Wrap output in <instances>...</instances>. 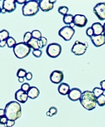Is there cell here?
Returning a JSON list of instances; mask_svg holds the SVG:
<instances>
[{"label":"cell","mask_w":105,"mask_h":127,"mask_svg":"<svg viewBox=\"0 0 105 127\" xmlns=\"http://www.w3.org/2000/svg\"><path fill=\"white\" fill-rule=\"evenodd\" d=\"M48 111L50 113V117H52L53 116L56 115L58 112V110L55 107H51L49 109Z\"/></svg>","instance_id":"obj_29"},{"label":"cell","mask_w":105,"mask_h":127,"mask_svg":"<svg viewBox=\"0 0 105 127\" xmlns=\"http://www.w3.org/2000/svg\"><path fill=\"white\" fill-rule=\"evenodd\" d=\"M39 3L35 0L27 1L22 7V14L25 16H32L35 15L39 12Z\"/></svg>","instance_id":"obj_3"},{"label":"cell","mask_w":105,"mask_h":127,"mask_svg":"<svg viewBox=\"0 0 105 127\" xmlns=\"http://www.w3.org/2000/svg\"><path fill=\"white\" fill-rule=\"evenodd\" d=\"M74 15L71 14H67L63 16V22L67 25H69L73 22Z\"/></svg>","instance_id":"obj_20"},{"label":"cell","mask_w":105,"mask_h":127,"mask_svg":"<svg viewBox=\"0 0 105 127\" xmlns=\"http://www.w3.org/2000/svg\"><path fill=\"white\" fill-rule=\"evenodd\" d=\"M40 40L42 41V43H43V45H44V47H45V46H46V45H47L48 41H47V39H46V37L42 36V37L41 38V39H40Z\"/></svg>","instance_id":"obj_36"},{"label":"cell","mask_w":105,"mask_h":127,"mask_svg":"<svg viewBox=\"0 0 105 127\" xmlns=\"http://www.w3.org/2000/svg\"><path fill=\"white\" fill-rule=\"evenodd\" d=\"M8 121L7 118L5 116H3L0 118V125H5Z\"/></svg>","instance_id":"obj_34"},{"label":"cell","mask_w":105,"mask_h":127,"mask_svg":"<svg viewBox=\"0 0 105 127\" xmlns=\"http://www.w3.org/2000/svg\"><path fill=\"white\" fill-rule=\"evenodd\" d=\"M6 44H7V43H6V40L0 41V47H1V48L5 47V45Z\"/></svg>","instance_id":"obj_38"},{"label":"cell","mask_w":105,"mask_h":127,"mask_svg":"<svg viewBox=\"0 0 105 127\" xmlns=\"http://www.w3.org/2000/svg\"><path fill=\"white\" fill-rule=\"evenodd\" d=\"M18 81L20 83H23L24 81V78H19L18 79Z\"/></svg>","instance_id":"obj_42"},{"label":"cell","mask_w":105,"mask_h":127,"mask_svg":"<svg viewBox=\"0 0 105 127\" xmlns=\"http://www.w3.org/2000/svg\"><path fill=\"white\" fill-rule=\"evenodd\" d=\"M94 14L100 21L105 20V2L97 3L93 8Z\"/></svg>","instance_id":"obj_8"},{"label":"cell","mask_w":105,"mask_h":127,"mask_svg":"<svg viewBox=\"0 0 105 127\" xmlns=\"http://www.w3.org/2000/svg\"><path fill=\"white\" fill-rule=\"evenodd\" d=\"M5 116L8 120L16 121L22 116V108L19 102L15 101L7 103L5 109Z\"/></svg>","instance_id":"obj_1"},{"label":"cell","mask_w":105,"mask_h":127,"mask_svg":"<svg viewBox=\"0 0 105 127\" xmlns=\"http://www.w3.org/2000/svg\"><path fill=\"white\" fill-rule=\"evenodd\" d=\"M91 28L94 31V35L103 34L104 26L99 22H95L92 24Z\"/></svg>","instance_id":"obj_16"},{"label":"cell","mask_w":105,"mask_h":127,"mask_svg":"<svg viewBox=\"0 0 105 127\" xmlns=\"http://www.w3.org/2000/svg\"><path fill=\"white\" fill-rule=\"evenodd\" d=\"M1 7H0V13H1Z\"/></svg>","instance_id":"obj_47"},{"label":"cell","mask_w":105,"mask_h":127,"mask_svg":"<svg viewBox=\"0 0 105 127\" xmlns=\"http://www.w3.org/2000/svg\"><path fill=\"white\" fill-rule=\"evenodd\" d=\"M15 125V121H12L8 120L7 123L4 125L5 127H12Z\"/></svg>","instance_id":"obj_33"},{"label":"cell","mask_w":105,"mask_h":127,"mask_svg":"<svg viewBox=\"0 0 105 127\" xmlns=\"http://www.w3.org/2000/svg\"><path fill=\"white\" fill-rule=\"evenodd\" d=\"M27 74V72L26 71L24 70V69L22 68H20L18 70V72H17L16 75L19 78H24L25 77Z\"/></svg>","instance_id":"obj_28"},{"label":"cell","mask_w":105,"mask_h":127,"mask_svg":"<svg viewBox=\"0 0 105 127\" xmlns=\"http://www.w3.org/2000/svg\"><path fill=\"white\" fill-rule=\"evenodd\" d=\"M82 91L78 88H74L70 89L68 95V99L72 101H77L80 100L82 95Z\"/></svg>","instance_id":"obj_11"},{"label":"cell","mask_w":105,"mask_h":127,"mask_svg":"<svg viewBox=\"0 0 105 127\" xmlns=\"http://www.w3.org/2000/svg\"><path fill=\"white\" fill-rule=\"evenodd\" d=\"M97 104L99 107H104L105 105V95L103 94L97 98Z\"/></svg>","instance_id":"obj_22"},{"label":"cell","mask_w":105,"mask_h":127,"mask_svg":"<svg viewBox=\"0 0 105 127\" xmlns=\"http://www.w3.org/2000/svg\"><path fill=\"white\" fill-rule=\"evenodd\" d=\"M38 40L37 39H34V38H32L31 40L29 41L27 44L31 49H33V50H39L40 48L38 45Z\"/></svg>","instance_id":"obj_19"},{"label":"cell","mask_w":105,"mask_h":127,"mask_svg":"<svg viewBox=\"0 0 105 127\" xmlns=\"http://www.w3.org/2000/svg\"><path fill=\"white\" fill-rule=\"evenodd\" d=\"M2 8L5 9L6 12L11 13L13 12L16 8V1L15 0H4Z\"/></svg>","instance_id":"obj_14"},{"label":"cell","mask_w":105,"mask_h":127,"mask_svg":"<svg viewBox=\"0 0 105 127\" xmlns=\"http://www.w3.org/2000/svg\"><path fill=\"white\" fill-rule=\"evenodd\" d=\"M32 54L36 58H40L42 55V51L40 49L33 50L32 51Z\"/></svg>","instance_id":"obj_31"},{"label":"cell","mask_w":105,"mask_h":127,"mask_svg":"<svg viewBox=\"0 0 105 127\" xmlns=\"http://www.w3.org/2000/svg\"><path fill=\"white\" fill-rule=\"evenodd\" d=\"M25 78H26V79L27 80V81H31L33 78L32 73L31 72H28L27 73L26 76H25Z\"/></svg>","instance_id":"obj_35"},{"label":"cell","mask_w":105,"mask_h":127,"mask_svg":"<svg viewBox=\"0 0 105 127\" xmlns=\"http://www.w3.org/2000/svg\"><path fill=\"white\" fill-rule=\"evenodd\" d=\"M5 116V110L4 109H0V118Z\"/></svg>","instance_id":"obj_41"},{"label":"cell","mask_w":105,"mask_h":127,"mask_svg":"<svg viewBox=\"0 0 105 127\" xmlns=\"http://www.w3.org/2000/svg\"><path fill=\"white\" fill-rule=\"evenodd\" d=\"M75 30L74 28H71L69 25L63 27L58 31V35L66 41L71 40L74 36Z\"/></svg>","instance_id":"obj_7"},{"label":"cell","mask_w":105,"mask_h":127,"mask_svg":"<svg viewBox=\"0 0 105 127\" xmlns=\"http://www.w3.org/2000/svg\"><path fill=\"white\" fill-rule=\"evenodd\" d=\"M6 43L8 48H13L14 46L17 44L16 40L13 37H9L6 40Z\"/></svg>","instance_id":"obj_23"},{"label":"cell","mask_w":105,"mask_h":127,"mask_svg":"<svg viewBox=\"0 0 105 127\" xmlns=\"http://www.w3.org/2000/svg\"><path fill=\"white\" fill-rule=\"evenodd\" d=\"M75 26V25L74 24V23L73 22V23H71V24H69V27H70L71 28H74V27Z\"/></svg>","instance_id":"obj_45"},{"label":"cell","mask_w":105,"mask_h":127,"mask_svg":"<svg viewBox=\"0 0 105 127\" xmlns=\"http://www.w3.org/2000/svg\"><path fill=\"white\" fill-rule=\"evenodd\" d=\"M39 3L40 8L43 12H47L54 8V4L50 3L49 0H41Z\"/></svg>","instance_id":"obj_15"},{"label":"cell","mask_w":105,"mask_h":127,"mask_svg":"<svg viewBox=\"0 0 105 127\" xmlns=\"http://www.w3.org/2000/svg\"><path fill=\"white\" fill-rule=\"evenodd\" d=\"M13 48L15 56L19 59L26 58L31 52V49L23 42L17 43Z\"/></svg>","instance_id":"obj_4"},{"label":"cell","mask_w":105,"mask_h":127,"mask_svg":"<svg viewBox=\"0 0 105 127\" xmlns=\"http://www.w3.org/2000/svg\"><path fill=\"white\" fill-rule=\"evenodd\" d=\"M64 75L63 72L60 70H55L50 74V81L54 84L61 83L64 80Z\"/></svg>","instance_id":"obj_10"},{"label":"cell","mask_w":105,"mask_h":127,"mask_svg":"<svg viewBox=\"0 0 105 127\" xmlns=\"http://www.w3.org/2000/svg\"><path fill=\"white\" fill-rule=\"evenodd\" d=\"M100 86L101 87V89L105 91V80H102V81L100 82Z\"/></svg>","instance_id":"obj_37"},{"label":"cell","mask_w":105,"mask_h":127,"mask_svg":"<svg viewBox=\"0 0 105 127\" xmlns=\"http://www.w3.org/2000/svg\"><path fill=\"white\" fill-rule=\"evenodd\" d=\"M70 90L69 84L66 83H61L58 87V91L59 94L62 95H68Z\"/></svg>","instance_id":"obj_18"},{"label":"cell","mask_w":105,"mask_h":127,"mask_svg":"<svg viewBox=\"0 0 105 127\" xmlns=\"http://www.w3.org/2000/svg\"><path fill=\"white\" fill-rule=\"evenodd\" d=\"M68 7L66 6H61L58 8V12L61 15H63V16L67 14V13H68Z\"/></svg>","instance_id":"obj_25"},{"label":"cell","mask_w":105,"mask_h":127,"mask_svg":"<svg viewBox=\"0 0 105 127\" xmlns=\"http://www.w3.org/2000/svg\"><path fill=\"white\" fill-rule=\"evenodd\" d=\"M62 46L57 43H50L47 46L46 53L51 58H56L60 56L62 53Z\"/></svg>","instance_id":"obj_5"},{"label":"cell","mask_w":105,"mask_h":127,"mask_svg":"<svg viewBox=\"0 0 105 127\" xmlns=\"http://www.w3.org/2000/svg\"><path fill=\"white\" fill-rule=\"evenodd\" d=\"M31 33H32V38H34V39L40 40L42 37V33L40 31L37 30H35L32 31Z\"/></svg>","instance_id":"obj_26"},{"label":"cell","mask_w":105,"mask_h":127,"mask_svg":"<svg viewBox=\"0 0 105 127\" xmlns=\"http://www.w3.org/2000/svg\"><path fill=\"white\" fill-rule=\"evenodd\" d=\"M88 47L87 42L83 43L79 41H76L71 49V51L75 56H81L86 53Z\"/></svg>","instance_id":"obj_6"},{"label":"cell","mask_w":105,"mask_h":127,"mask_svg":"<svg viewBox=\"0 0 105 127\" xmlns=\"http://www.w3.org/2000/svg\"><path fill=\"white\" fill-rule=\"evenodd\" d=\"M73 23L78 28H84L87 25L88 19L85 15L77 14L74 16Z\"/></svg>","instance_id":"obj_9"},{"label":"cell","mask_w":105,"mask_h":127,"mask_svg":"<svg viewBox=\"0 0 105 127\" xmlns=\"http://www.w3.org/2000/svg\"><path fill=\"white\" fill-rule=\"evenodd\" d=\"M38 45H39L40 49H43L44 47L43 44V43H42V41L40 39L38 40Z\"/></svg>","instance_id":"obj_40"},{"label":"cell","mask_w":105,"mask_h":127,"mask_svg":"<svg viewBox=\"0 0 105 127\" xmlns=\"http://www.w3.org/2000/svg\"><path fill=\"white\" fill-rule=\"evenodd\" d=\"M1 13L2 14H5L6 13V11H5V9H4V8H2V9L1 10Z\"/></svg>","instance_id":"obj_43"},{"label":"cell","mask_w":105,"mask_h":127,"mask_svg":"<svg viewBox=\"0 0 105 127\" xmlns=\"http://www.w3.org/2000/svg\"><path fill=\"white\" fill-rule=\"evenodd\" d=\"M15 99L18 102L21 103H25L28 100V96L27 92L19 89L16 91L15 94Z\"/></svg>","instance_id":"obj_13"},{"label":"cell","mask_w":105,"mask_h":127,"mask_svg":"<svg viewBox=\"0 0 105 127\" xmlns=\"http://www.w3.org/2000/svg\"><path fill=\"white\" fill-rule=\"evenodd\" d=\"M86 35L88 36H89V37L94 35V31L92 30V29L91 27H89L88 28H87V29L86 30Z\"/></svg>","instance_id":"obj_32"},{"label":"cell","mask_w":105,"mask_h":127,"mask_svg":"<svg viewBox=\"0 0 105 127\" xmlns=\"http://www.w3.org/2000/svg\"><path fill=\"white\" fill-rule=\"evenodd\" d=\"M28 98H30L32 100L37 98L40 95V91L39 89L36 87H31L29 90L27 92Z\"/></svg>","instance_id":"obj_17"},{"label":"cell","mask_w":105,"mask_h":127,"mask_svg":"<svg viewBox=\"0 0 105 127\" xmlns=\"http://www.w3.org/2000/svg\"><path fill=\"white\" fill-rule=\"evenodd\" d=\"M104 35L105 36V23L104 24Z\"/></svg>","instance_id":"obj_46"},{"label":"cell","mask_w":105,"mask_h":127,"mask_svg":"<svg viewBox=\"0 0 105 127\" xmlns=\"http://www.w3.org/2000/svg\"><path fill=\"white\" fill-rule=\"evenodd\" d=\"M92 93H93L95 96L97 98H98L99 96H100L104 94V91L102 90L101 88H99L98 87H95L92 90Z\"/></svg>","instance_id":"obj_24"},{"label":"cell","mask_w":105,"mask_h":127,"mask_svg":"<svg viewBox=\"0 0 105 127\" xmlns=\"http://www.w3.org/2000/svg\"><path fill=\"white\" fill-rule=\"evenodd\" d=\"M49 1H50V3L54 4V3H55L57 1H56V0H49Z\"/></svg>","instance_id":"obj_44"},{"label":"cell","mask_w":105,"mask_h":127,"mask_svg":"<svg viewBox=\"0 0 105 127\" xmlns=\"http://www.w3.org/2000/svg\"><path fill=\"white\" fill-rule=\"evenodd\" d=\"M32 38V33L30 32H27L24 34L23 36V42L27 44Z\"/></svg>","instance_id":"obj_27"},{"label":"cell","mask_w":105,"mask_h":127,"mask_svg":"<svg viewBox=\"0 0 105 127\" xmlns=\"http://www.w3.org/2000/svg\"><path fill=\"white\" fill-rule=\"evenodd\" d=\"M79 101L82 106L88 111H91L96 107L97 98L90 91H84Z\"/></svg>","instance_id":"obj_2"},{"label":"cell","mask_w":105,"mask_h":127,"mask_svg":"<svg viewBox=\"0 0 105 127\" xmlns=\"http://www.w3.org/2000/svg\"><path fill=\"white\" fill-rule=\"evenodd\" d=\"M92 44L96 48H99L105 44V36L103 34L93 35L90 37Z\"/></svg>","instance_id":"obj_12"},{"label":"cell","mask_w":105,"mask_h":127,"mask_svg":"<svg viewBox=\"0 0 105 127\" xmlns=\"http://www.w3.org/2000/svg\"><path fill=\"white\" fill-rule=\"evenodd\" d=\"M10 37V33L6 30H2L0 31V41H5Z\"/></svg>","instance_id":"obj_21"},{"label":"cell","mask_w":105,"mask_h":127,"mask_svg":"<svg viewBox=\"0 0 105 127\" xmlns=\"http://www.w3.org/2000/svg\"><path fill=\"white\" fill-rule=\"evenodd\" d=\"M15 1L16 3L19 4H24L27 1H26V0H16Z\"/></svg>","instance_id":"obj_39"},{"label":"cell","mask_w":105,"mask_h":127,"mask_svg":"<svg viewBox=\"0 0 105 127\" xmlns=\"http://www.w3.org/2000/svg\"><path fill=\"white\" fill-rule=\"evenodd\" d=\"M31 88V86L30 84L28 83H24L23 84H22L21 86V89L23 91L27 92V91L29 90V88Z\"/></svg>","instance_id":"obj_30"}]
</instances>
